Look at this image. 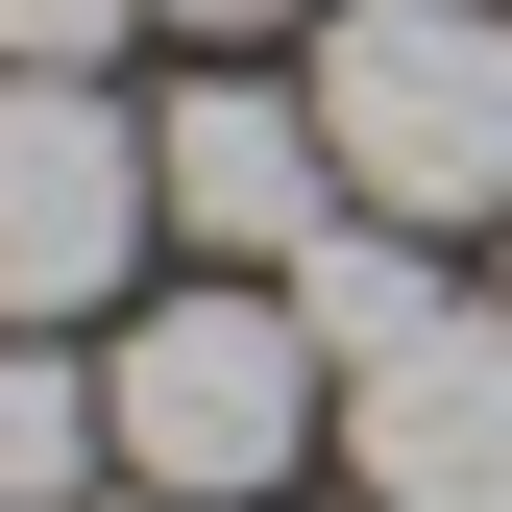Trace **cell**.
I'll list each match as a JSON object with an SVG mask.
<instances>
[{"label":"cell","instance_id":"obj_12","mask_svg":"<svg viewBox=\"0 0 512 512\" xmlns=\"http://www.w3.org/2000/svg\"><path fill=\"white\" fill-rule=\"evenodd\" d=\"M488 244H512V220H488Z\"/></svg>","mask_w":512,"mask_h":512},{"label":"cell","instance_id":"obj_2","mask_svg":"<svg viewBox=\"0 0 512 512\" xmlns=\"http://www.w3.org/2000/svg\"><path fill=\"white\" fill-rule=\"evenodd\" d=\"M317 147L366 220H512V0H317Z\"/></svg>","mask_w":512,"mask_h":512},{"label":"cell","instance_id":"obj_8","mask_svg":"<svg viewBox=\"0 0 512 512\" xmlns=\"http://www.w3.org/2000/svg\"><path fill=\"white\" fill-rule=\"evenodd\" d=\"M122 25H147V0H0V49H25V74H98Z\"/></svg>","mask_w":512,"mask_h":512},{"label":"cell","instance_id":"obj_11","mask_svg":"<svg viewBox=\"0 0 512 512\" xmlns=\"http://www.w3.org/2000/svg\"><path fill=\"white\" fill-rule=\"evenodd\" d=\"M366 512H391V488H366Z\"/></svg>","mask_w":512,"mask_h":512},{"label":"cell","instance_id":"obj_9","mask_svg":"<svg viewBox=\"0 0 512 512\" xmlns=\"http://www.w3.org/2000/svg\"><path fill=\"white\" fill-rule=\"evenodd\" d=\"M147 25H220V49H244V25H317V0H147Z\"/></svg>","mask_w":512,"mask_h":512},{"label":"cell","instance_id":"obj_6","mask_svg":"<svg viewBox=\"0 0 512 512\" xmlns=\"http://www.w3.org/2000/svg\"><path fill=\"white\" fill-rule=\"evenodd\" d=\"M269 293L317 317V366H366V342H415V317H439V220H317Z\"/></svg>","mask_w":512,"mask_h":512},{"label":"cell","instance_id":"obj_1","mask_svg":"<svg viewBox=\"0 0 512 512\" xmlns=\"http://www.w3.org/2000/svg\"><path fill=\"white\" fill-rule=\"evenodd\" d=\"M98 439H122V488L244 512V488H293L317 439H342V366H317V317L244 269V293H171V317L98 342Z\"/></svg>","mask_w":512,"mask_h":512},{"label":"cell","instance_id":"obj_5","mask_svg":"<svg viewBox=\"0 0 512 512\" xmlns=\"http://www.w3.org/2000/svg\"><path fill=\"white\" fill-rule=\"evenodd\" d=\"M147 196H171V244H220V269H293L317 220H366L342 196V147H317V98H269V74H196L147 122Z\"/></svg>","mask_w":512,"mask_h":512},{"label":"cell","instance_id":"obj_7","mask_svg":"<svg viewBox=\"0 0 512 512\" xmlns=\"http://www.w3.org/2000/svg\"><path fill=\"white\" fill-rule=\"evenodd\" d=\"M122 464L98 439V366H49V317H0V512H74Z\"/></svg>","mask_w":512,"mask_h":512},{"label":"cell","instance_id":"obj_3","mask_svg":"<svg viewBox=\"0 0 512 512\" xmlns=\"http://www.w3.org/2000/svg\"><path fill=\"white\" fill-rule=\"evenodd\" d=\"M147 244H171L147 122H122L98 74H25V49H0V317H49V342H74Z\"/></svg>","mask_w":512,"mask_h":512},{"label":"cell","instance_id":"obj_10","mask_svg":"<svg viewBox=\"0 0 512 512\" xmlns=\"http://www.w3.org/2000/svg\"><path fill=\"white\" fill-rule=\"evenodd\" d=\"M74 512H171V488H122V464H98V488H74Z\"/></svg>","mask_w":512,"mask_h":512},{"label":"cell","instance_id":"obj_4","mask_svg":"<svg viewBox=\"0 0 512 512\" xmlns=\"http://www.w3.org/2000/svg\"><path fill=\"white\" fill-rule=\"evenodd\" d=\"M342 464L391 488V512H512V293H488V317L439 293L415 342L342 366Z\"/></svg>","mask_w":512,"mask_h":512}]
</instances>
